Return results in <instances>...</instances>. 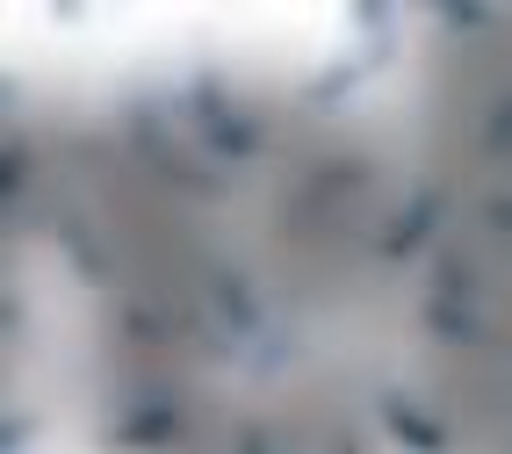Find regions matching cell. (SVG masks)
I'll return each mask as SVG.
<instances>
[{"mask_svg":"<svg viewBox=\"0 0 512 454\" xmlns=\"http://www.w3.org/2000/svg\"><path fill=\"white\" fill-rule=\"evenodd\" d=\"M80 22H87L80 0H58V8H51V29H80Z\"/></svg>","mask_w":512,"mask_h":454,"instance_id":"obj_19","label":"cell"},{"mask_svg":"<svg viewBox=\"0 0 512 454\" xmlns=\"http://www.w3.org/2000/svg\"><path fill=\"white\" fill-rule=\"evenodd\" d=\"M375 411H383V426H390L404 447H412V454H448V433H440V426H433V418H426L412 397H397V390H390Z\"/></svg>","mask_w":512,"mask_h":454,"instance_id":"obj_4","label":"cell"},{"mask_svg":"<svg viewBox=\"0 0 512 454\" xmlns=\"http://www.w3.org/2000/svg\"><path fill=\"white\" fill-rule=\"evenodd\" d=\"M440 22H448V29H484L491 15H484V8H469V0H448V8H440Z\"/></svg>","mask_w":512,"mask_h":454,"instance_id":"obj_16","label":"cell"},{"mask_svg":"<svg viewBox=\"0 0 512 454\" xmlns=\"http://www.w3.org/2000/svg\"><path fill=\"white\" fill-rule=\"evenodd\" d=\"M22 181H29V145H0V202L22 195Z\"/></svg>","mask_w":512,"mask_h":454,"instance_id":"obj_13","label":"cell"},{"mask_svg":"<svg viewBox=\"0 0 512 454\" xmlns=\"http://www.w3.org/2000/svg\"><path fill=\"white\" fill-rule=\"evenodd\" d=\"M368 181H375V166H361V159H332V166L318 173V181L303 188V209H318V202H339V195H361Z\"/></svg>","mask_w":512,"mask_h":454,"instance_id":"obj_8","label":"cell"},{"mask_svg":"<svg viewBox=\"0 0 512 454\" xmlns=\"http://www.w3.org/2000/svg\"><path fill=\"white\" fill-rule=\"evenodd\" d=\"M332 454H361V447H354V440H339V447H332Z\"/></svg>","mask_w":512,"mask_h":454,"instance_id":"obj_23","label":"cell"},{"mask_svg":"<svg viewBox=\"0 0 512 454\" xmlns=\"http://www.w3.org/2000/svg\"><path fill=\"white\" fill-rule=\"evenodd\" d=\"M181 109H188L195 123H217V116H231L224 80H217V73H195V80H188V94H181Z\"/></svg>","mask_w":512,"mask_h":454,"instance_id":"obj_12","label":"cell"},{"mask_svg":"<svg viewBox=\"0 0 512 454\" xmlns=\"http://www.w3.org/2000/svg\"><path fill=\"white\" fill-rule=\"evenodd\" d=\"M202 145H210V159H224V166H253L260 159V123L231 109L217 123H202Z\"/></svg>","mask_w":512,"mask_h":454,"instance_id":"obj_5","label":"cell"},{"mask_svg":"<svg viewBox=\"0 0 512 454\" xmlns=\"http://www.w3.org/2000/svg\"><path fill=\"white\" fill-rule=\"evenodd\" d=\"M51 231H58V246H65V253H73V267L87 274V282H94V289H101V282H109V260H101V246H94V231H87V224L73 217V209H58V217H51Z\"/></svg>","mask_w":512,"mask_h":454,"instance_id":"obj_6","label":"cell"},{"mask_svg":"<svg viewBox=\"0 0 512 454\" xmlns=\"http://www.w3.org/2000/svg\"><path fill=\"white\" fill-rule=\"evenodd\" d=\"M484 231H498V238L512 231V202H505V195H491V202H484Z\"/></svg>","mask_w":512,"mask_h":454,"instance_id":"obj_18","label":"cell"},{"mask_svg":"<svg viewBox=\"0 0 512 454\" xmlns=\"http://www.w3.org/2000/svg\"><path fill=\"white\" fill-rule=\"evenodd\" d=\"M210 296H217V310H224V318H231V332L238 339H253L260 332V303H253V289H246V274H210Z\"/></svg>","mask_w":512,"mask_h":454,"instance_id":"obj_7","label":"cell"},{"mask_svg":"<svg viewBox=\"0 0 512 454\" xmlns=\"http://www.w3.org/2000/svg\"><path fill=\"white\" fill-rule=\"evenodd\" d=\"M181 433H188V411L174 397H152V404H138L116 426V447H174Z\"/></svg>","mask_w":512,"mask_h":454,"instance_id":"obj_2","label":"cell"},{"mask_svg":"<svg viewBox=\"0 0 512 454\" xmlns=\"http://www.w3.org/2000/svg\"><path fill=\"white\" fill-rule=\"evenodd\" d=\"M0 332H22V303L15 296H0Z\"/></svg>","mask_w":512,"mask_h":454,"instance_id":"obj_21","label":"cell"},{"mask_svg":"<svg viewBox=\"0 0 512 454\" xmlns=\"http://www.w3.org/2000/svg\"><path fill=\"white\" fill-rule=\"evenodd\" d=\"M37 440V418H0V454H22Z\"/></svg>","mask_w":512,"mask_h":454,"instance_id":"obj_15","label":"cell"},{"mask_svg":"<svg viewBox=\"0 0 512 454\" xmlns=\"http://www.w3.org/2000/svg\"><path fill=\"white\" fill-rule=\"evenodd\" d=\"M505 137H512V109H505V101H491V123H484V152H491V159H505Z\"/></svg>","mask_w":512,"mask_h":454,"instance_id":"obj_14","label":"cell"},{"mask_svg":"<svg viewBox=\"0 0 512 454\" xmlns=\"http://www.w3.org/2000/svg\"><path fill=\"white\" fill-rule=\"evenodd\" d=\"M440 209H448V188H426L412 209H404V217H390V231H383V260H412L426 238H433Z\"/></svg>","mask_w":512,"mask_h":454,"instance_id":"obj_3","label":"cell"},{"mask_svg":"<svg viewBox=\"0 0 512 454\" xmlns=\"http://www.w3.org/2000/svg\"><path fill=\"white\" fill-rule=\"evenodd\" d=\"M15 101H22V80H15V73H0V109H15Z\"/></svg>","mask_w":512,"mask_h":454,"instance_id":"obj_22","label":"cell"},{"mask_svg":"<svg viewBox=\"0 0 512 454\" xmlns=\"http://www.w3.org/2000/svg\"><path fill=\"white\" fill-rule=\"evenodd\" d=\"M238 454H275V440H267L260 426H238Z\"/></svg>","mask_w":512,"mask_h":454,"instance_id":"obj_20","label":"cell"},{"mask_svg":"<svg viewBox=\"0 0 512 454\" xmlns=\"http://www.w3.org/2000/svg\"><path fill=\"white\" fill-rule=\"evenodd\" d=\"M433 303H476V260H469L462 246L440 253V267H433Z\"/></svg>","mask_w":512,"mask_h":454,"instance_id":"obj_10","label":"cell"},{"mask_svg":"<svg viewBox=\"0 0 512 454\" xmlns=\"http://www.w3.org/2000/svg\"><path fill=\"white\" fill-rule=\"evenodd\" d=\"M361 80H368V65H361V58H339V65H325V73L303 87V101H311V109H332V101H347Z\"/></svg>","mask_w":512,"mask_h":454,"instance_id":"obj_11","label":"cell"},{"mask_svg":"<svg viewBox=\"0 0 512 454\" xmlns=\"http://www.w3.org/2000/svg\"><path fill=\"white\" fill-rule=\"evenodd\" d=\"M426 325L448 339V346H491V325L476 318L469 303H426Z\"/></svg>","mask_w":512,"mask_h":454,"instance_id":"obj_9","label":"cell"},{"mask_svg":"<svg viewBox=\"0 0 512 454\" xmlns=\"http://www.w3.org/2000/svg\"><path fill=\"white\" fill-rule=\"evenodd\" d=\"M123 123H130V145H138V152L152 159V173H159V181H174V188H188V195H224V188H231L224 173L195 166V159H181L174 145H166V130H159V116L145 109V101H130V109H123Z\"/></svg>","mask_w":512,"mask_h":454,"instance_id":"obj_1","label":"cell"},{"mask_svg":"<svg viewBox=\"0 0 512 454\" xmlns=\"http://www.w3.org/2000/svg\"><path fill=\"white\" fill-rule=\"evenodd\" d=\"M354 22L368 29V37H383V29H390V8H383V0H361V8H354Z\"/></svg>","mask_w":512,"mask_h":454,"instance_id":"obj_17","label":"cell"}]
</instances>
